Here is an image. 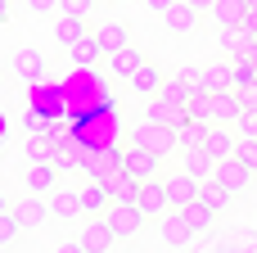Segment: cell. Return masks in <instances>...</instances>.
Here are the masks:
<instances>
[{
    "mask_svg": "<svg viewBox=\"0 0 257 253\" xmlns=\"http://www.w3.org/2000/svg\"><path fill=\"white\" fill-rule=\"evenodd\" d=\"M140 208H145L149 217H163V213L172 208V195H167V181H163V177H149V181L140 186Z\"/></svg>",
    "mask_w": 257,
    "mask_h": 253,
    "instance_id": "18",
    "label": "cell"
},
{
    "mask_svg": "<svg viewBox=\"0 0 257 253\" xmlns=\"http://www.w3.org/2000/svg\"><path fill=\"white\" fill-rule=\"evenodd\" d=\"M50 208H54L59 222H77V217H86V213H81V190H68V186H59V190L50 195Z\"/></svg>",
    "mask_w": 257,
    "mask_h": 253,
    "instance_id": "21",
    "label": "cell"
},
{
    "mask_svg": "<svg viewBox=\"0 0 257 253\" xmlns=\"http://www.w3.org/2000/svg\"><path fill=\"white\" fill-rule=\"evenodd\" d=\"M113 244H117V231H113V222H108L104 213L81 226V249L86 253H104V249H113Z\"/></svg>",
    "mask_w": 257,
    "mask_h": 253,
    "instance_id": "8",
    "label": "cell"
},
{
    "mask_svg": "<svg viewBox=\"0 0 257 253\" xmlns=\"http://www.w3.org/2000/svg\"><path fill=\"white\" fill-rule=\"evenodd\" d=\"M185 213H190V226L199 231V235H212V226H217V208L199 195L194 204H185Z\"/></svg>",
    "mask_w": 257,
    "mask_h": 253,
    "instance_id": "26",
    "label": "cell"
},
{
    "mask_svg": "<svg viewBox=\"0 0 257 253\" xmlns=\"http://www.w3.org/2000/svg\"><path fill=\"white\" fill-rule=\"evenodd\" d=\"M104 217L113 222V231H117V240H131V235H140V231H145V226L154 222V217H149V213H145L140 204H113V208H108Z\"/></svg>",
    "mask_w": 257,
    "mask_h": 253,
    "instance_id": "3",
    "label": "cell"
},
{
    "mask_svg": "<svg viewBox=\"0 0 257 253\" xmlns=\"http://www.w3.org/2000/svg\"><path fill=\"white\" fill-rule=\"evenodd\" d=\"M185 72H190V81H194L199 91H226V86H235L230 54H226L221 63H199V68H185Z\"/></svg>",
    "mask_w": 257,
    "mask_h": 253,
    "instance_id": "6",
    "label": "cell"
},
{
    "mask_svg": "<svg viewBox=\"0 0 257 253\" xmlns=\"http://www.w3.org/2000/svg\"><path fill=\"white\" fill-rule=\"evenodd\" d=\"M5 140H9V122H5V113H0V149H5Z\"/></svg>",
    "mask_w": 257,
    "mask_h": 253,
    "instance_id": "38",
    "label": "cell"
},
{
    "mask_svg": "<svg viewBox=\"0 0 257 253\" xmlns=\"http://www.w3.org/2000/svg\"><path fill=\"white\" fill-rule=\"evenodd\" d=\"M23 186H27V190H36V195L59 190V163H54V158H32V163H27V172H23Z\"/></svg>",
    "mask_w": 257,
    "mask_h": 253,
    "instance_id": "10",
    "label": "cell"
},
{
    "mask_svg": "<svg viewBox=\"0 0 257 253\" xmlns=\"http://www.w3.org/2000/svg\"><path fill=\"white\" fill-rule=\"evenodd\" d=\"M86 23H90V18H81V14H68V9H59V14H54V41H59L63 50H72V45H77V41H81V36L90 32Z\"/></svg>",
    "mask_w": 257,
    "mask_h": 253,
    "instance_id": "13",
    "label": "cell"
},
{
    "mask_svg": "<svg viewBox=\"0 0 257 253\" xmlns=\"http://www.w3.org/2000/svg\"><path fill=\"white\" fill-rule=\"evenodd\" d=\"M27 5V14H59L63 9V0H23Z\"/></svg>",
    "mask_w": 257,
    "mask_h": 253,
    "instance_id": "33",
    "label": "cell"
},
{
    "mask_svg": "<svg viewBox=\"0 0 257 253\" xmlns=\"http://www.w3.org/2000/svg\"><path fill=\"white\" fill-rule=\"evenodd\" d=\"M14 213H18V222H23V231H36V226H45V222L54 217V208H50L36 190H27V195L14 204Z\"/></svg>",
    "mask_w": 257,
    "mask_h": 253,
    "instance_id": "11",
    "label": "cell"
},
{
    "mask_svg": "<svg viewBox=\"0 0 257 253\" xmlns=\"http://www.w3.org/2000/svg\"><path fill=\"white\" fill-rule=\"evenodd\" d=\"M253 235H257V217H253Z\"/></svg>",
    "mask_w": 257,
    "mask_h": 253,
    "instance_id": "42",
    "label": "cell"
},
{
    "mask_svg": "<svg viewBox=\"0 0 257 253\" xmlns=\"http://www.w3.org/2000/svg\"><path fill=\"white\" fill-rule=\"evenodd\" d=\"M140 5H145V9H154V14H167L176 0H140Z\"/></svg>",
    "mask_w": 257,
    "mask_h": 253,
    "instance_id": "35",
    "label": "cell"
},
{
    "mask_svg": "<svg viewBox=\"0 0 257 253\" xmlns=\"http://www.w3.org/2000/svg\"><path fill=\"white\" fill-rule=\"evenodd\" d=\"M104 63H108V72H113L117 81H131V77L140 72V63H145V54H140L136 45H122V50H113V54H104Z\"/></svg>",
    "mask_w": 257,
    "mask_h": 253,
    "instance_id": "17",
    "label": "cell"
},
{
    "mask_svg": "<svg viewBox=\"0 0 257 253\" xmlns=\"http://www.w3.org/2000/svg\"><path fill=\"white\" fill-rule=\"evenodd\" d=\"M59 154V140H50V136H32L27 140V158H54Z\"/></svg>",
    "mask_w": 257,
    "mask_h": 253,
    "instance_id": "30",
    "label": "cell"
},
{
    "mask_svg": "<svg viewBox=\"0 0 257 253\" xmlns=\"http://www.w3.org/2000/svg\"><path fill=\"white\" fill-rule=\"evenodd\" d=\"M18 240H23V222H18V213H14V208H5V213H0V249L18 244Z\"/></svg>",
    "mask_w": 257,
    "mask_h": 253,
    "instance_id": "28",
    "label": "cell"
},
{
    "mask_svg": "<svg viewBox=\"0 0 257 253\" xmlns=\"http://www.w3.org/2000/svg\"><path fill=\"white\" fill-rule=\"evenodd\" d=\"M99 5H108V0H63V9L68 14H81V18H95Z\"/></svg>",
    "mask_w": 257,
    "mask_h": 253,
    "instance_id": "31",
    "label": "cell"
},
{
    "mask_svg": "<svg viewBox=\"0 0 257 253\" xmlns=\"http://www.w3.org/2000/svg\"><path fill=\"white\" fill-rule=\"evenodd\" d=\"M248 18V0H217L212 5V23L217 27H239Z\"/></svg>",
    "mask_w": 257,
    "mask_h": 253,
    "instance_id": "25",
    "label": "cell"
},
{
    "mask_svg": "<svg viewBox=\"0 0 257 253\" xmlns=\"http://www.w3.org/2000/svg\"><path fill=\"white\" fill-rule=\"evenodd\" d=\"M163 181H167V195H172V204H176V208H185V204H194V199L203 195V181H199V177H190L185 167H181V172H172V177H163Z\"/></svg>",
    "mask_w": 257,
    "mask_h": 253,
    "instance_id": "15",
    "label": "cell"
},
{
    "mask_svg": "<svg viewBox=\"0 0 257 253\" xmlns=\"http://www.w3.org/2000/svg\"><path fill=\"white\" fill-rule=\"evenodd\" d=\"M154 226H158V235H163V244H172V249H185L190 240H199V231L190 226V213L185 208H167L163 217H154Z\"/></svg>",
    "mask_w": 257,
    "mask_h": 253,
    "instance_id": "1",
    "label": "cell"
},
{
    "mask_svg": "<svg viewBox=\"0 0 257 253\" xmlns=\"http://www.w3.org/2000/svg\"><path fill=\"white\" fill-rule=\"evenodd\" d=\"M145 118H149V122H167V127H181V122H185V109L172 104L167 95H154V104L145 109Z\"/></svg>",
    "mask_w": 257,
    "mask_h": 253,
    "instance_id": "24",
    "label": "cell"
},
{
    "mask_svg": "<svg viewBox=\"0 0 257 253\" xmlns=\"http://www.w3.org/2000/svg\"><path fill=\"white\" fill-rule=\"evenodd\" d=\"M253 177H257V172L244 163V158H239V154H230V158H221V163H217V181H221V186H226L235 199L253 190Z\"/></svg>",
    "mask_w": 257,
    "mask_h": 253,
    "instance_id": "4",
    "label": "cell"
},
{
    "mask_svg": "<svg viewBox=\"0 0 257 253\" xmlns=\"http://www.w3.org/2000/svg\"><path fill=\"white\" fill-rule=\"evenodd\" d=\"M203 199H208V204H212L217 213H226V208L235 204V195H230V190H226V186H221L217 177H212V181H203Z\"/></svg>",
    "mask_w": 257,
    "mask_h": 253,
    "instance_id": "29",
    "label": "cell"
},
{
    "mask_svg": "<svg viewBox=\"0 0 257 253\" xmlns=\"http://www.w3.org/2000/svg\"><path fill=\"white\" fill-rule=\"evenodd\" d=\"M239 95H244V104H257V77H253V81H244V86H239Z\"/></svg>",
    "mask_w": 257,
    "mask_h": 253,
    "instance_id": "34",
    "label": "cell"
},
{
    "mask_svg": "<svg viewBox=\"0 0 257 253\" xmlns=\"http://www.w3.org/2000/svg\"><path fill=\"white\" fill-rule=\"evenodd\" d=\"M163 18H167V32H172V36H190V32L199 27V18H203V14H199L190 0H176V5H172Z\"/></svg>",
    "mask_w": 257,
    "mask_h": 253,
    "instance_id": "19",
    "label": "cell"
},
{
    "mask_svg": "<svg viewBox=\"0 0 257 253\" xmlns=\"http://www.w3.org/2000/svg\"><path fill=\"white\" fill-rule=\"evenodd\" d=\"M190 5H194L199 14H212V5H217V0H190Z\"/></svg>",
    "mask_w": 257,
    "mask_h": 253,
    "instance_id": "37",
    "label": "cell"
},
{
    "mask_svg": "<svg viewBox=\"0 0 257 253\" xmlns=\"http://www.w3.org/2000/svg\"><path fill=\"white\" fill-rule=\"evenodd\" d=\"M63 95H68V100H72V95H90V100H95V95H104V81H99L95 63H90V68H77V72L63 81Z\"/></svg>",
    "mask_w": 257,
    "mask_h": 253,
    "instance_id": "20",
    "label": "cell"
},
{
    "mask_svg": "<svg viewBox=\"0 0 257 253\" xmlns=\"http://www.w3.org/2000/svg\"><path fill=\"white\" fill-rule=\"evenodd\" d=\"M14 72H18V81H27V86H41L45 81V54L41 50H32V45H23V50H14Z\"/></svg>",
    "mask_w": 257,
    "mask_h": 253,
    "instance_id": "9",
    "label": "cell"
},
{
    "mask_svg": "<svg viewBox=\"0 0 257 253\" xmlns=\"http://www.w3.org/2000/svg\"><path fill=\"white\" fill-rule=\"evenodd\" d=\"M108 5H131V0H108Z\"/></svg>",
    "mask_w": 257,
    "mask_h": 253,
    "instance_id": "41",
    "label": "cell"
},
{
    "mask_svg": "<svg viewBox=\"0 0 257 253\" xmlns=\"http://www.w3.org/2000/svg\"><path fill=\"white\" fill-rule=\"evenodd\" d=\"M68 59H72V68H90L95 59H104V45H99V32H86L72 50H68Z\"/></svg>",
    "mask_w": 257,
    "mask_h": 253,
    "instance_id": "22",
    "label": "cell"
},
{
    "mask_svg": "<svg viewBox=\"0 0 257 253\" xmlns=\"http://www.w3.org/2000/svg\"><path fill=\"white\" fill-rule=\"evenodd\" d=\"M131 91H136V95H149V100H154V95L163 91V68L145 59V63H140V72L131 77Z\"/></svg>",
    "mask_w": 257,
    "mask_h": 253,
    "instance_id": "23",
    "label": "cell"
},
{
    "mask_svg": "<svg viewBox=\"0 0 257 253\" xmlns=\"http://www.w3.org/2000/svg\"><path fill=\"white\" fill-rule=\"evenodd\" d=\"M181 167H185L190 177H199V181H212V177H217V158H212L203 145H181Z\"/></svg>",
    "mask_w": 257,
    "mask_h": 253,
    "instance_id": "14",
    "label": "cell"
},
{
    "mask_svg": "<svg viewBox=\"0 0 257 253\" xmlns=\"http://www.w3.org/2000/svg\"><path fill=\"white\" fill-rule=\"evenodd\" d=\"M0 81H5V77H0Z\"/></svg>",
    "mask_w": 257,
    "mask_h": 253,
    "instance_id": "44",
    "label": "cell"
},
{
    "mask_svg": "<svg viewBox=\"0 0 257 253\" xmlns=\"http://www.w3.org/2000/svg\"><path fill=\"white\" fill-rule=\"evenodd\" d=\"M14 18V0H0V23H9Z\"/></svg>",
    "mask_w": 257,
    "mask_h": 253,
    "instance_id": "36",
    "label": "cell"
},
{
    "mask_svg": "<svg viewBox=\"0 0 257 253\" xmlns=\"http://www.w3.org/2000/svg\"><path fill=\"white\" fill-rule=\"evenodd\" d=\"M122 167H126V172H136L140 181H149V177H163V154H158V149H149V145H140V140H131V145H126V158H122Z\"/></svg>",
    "mask_w": 257,
    "mask_h": 253,
    "instance_id": "5",
    "label": "cell"
},
{
    "mask_svg": "<svg viewBox=\"0 0 257 253\" xmlns=\"http://www.w3.org/2000/svg\"><path fill=\"white\" fill-rule=\"evenodd\" d=\"M99 45H104V54L131 45V27H126V23H104V27H99Z\"/></svg>",
    "mask_w": 257,
    "mask_h": 253,
    "instance_id": "27",
    "label": "cell"
},
{
    "mask_svg": "<svg viewBox=\"0 0 257 253\" xmlns=\"http://www.w3.org/2000/svg\"><path fill=\"white\" fill-rule=\"evenodd\" d=\"M5 208H14V204H9V195H5V190H0V213H5Z\"/></svg>",
    "mask_w": 257,
    "mask_h": 253,
    "instance_id": "39",
    "label": "cell"
},
{
    "mask_svg": "<svg viewBox=\"0 0 257 253\" xmlns=\"http://www.w3.org/2000/svg\"><path fill=\"white\" fill-rule=\"evenodd\" d=\"M217 45H221V54H230V59H235V54H253L257 50V32H248L244 23H239V27H221V32H217Z\"/></svg>",
    "mask_w": 257,
    "mask_h": 253,
    "instance_id": "16",
    "label": "cell"
},
{
    "mask_svg": "<svg viewBox=\"0 0 257 253\" xmlns=\"http://www.w3.org/2000/svg\"><path fill=\"white\" fill-rule=\"evenodd\" d=\"M131 140H140V145L158 149L163 158L181 149V131H176V127H167V122H149V118H145L140 127H131Z\"/></svg>",
    "mask_w": 257,
    "mask_h": 253,
    "instance_id": "2",
    "label": "cell"
},
{
    "mask_svg": "<svg viewBox=\"0 0 257 253\" xmlns=\"http://www.w3.org/2000/svg\"><path fill=\"white\" fill-rule=\"evenodd\" d=\"M253 59H257V50H253Z\"/></svg>",
    "mask_w": 257,
    "mask_h": 253,
    "instance_id": "43",
    "label": "cell"
},
{
    "mask_svg": "<svg viewBox=\"0 0 257 253\" xmlns=\"http://www.w3.org/2000/svg\"><path fill=\"white\" fill-rule=\"evenodd\" d=\"M239 136H257V104H244V113H239Z\"/></svg>",
    "mask_w": 257,
    "mask_h": 253,
    "instance_id": "32",
    "label": "cell"
},
{
    "mask_svg": "<svg viewBox=\"0 0 257 253\" xmlns=\"http://www.w3.org/2000/svg\"><path fill=\"white\" fill-rule=\"evenodd\" d=\"M108 208H113V186H108L104 177H90L86 190H81V213H86V217H99V213H108Z\"/></svg>",
    "mask_w": 257,
    "mask_h": 253,
    "instance_id": "12",
    "label": "cell"
},
{
    "mask_svg": "<svg viewBox=\"0 0 257 253\" xmlns=\"http://www.w3.org/2000/svg\"><path fill=\"white\" fill-rule=\"evenodd\" d=\"M248 14H257V0H248Z\"/></svg>",
    "mask_w": 257,
    "mask_h": 253,
    "instance_id": "40",
    "label": "cell"
},
{
    "mask_svg": "<svg viewBox=\"0 0 257 253\" xmlns=\"http://www.w3.org/2000/svg\"><path fill=\"white\" fill-rule=\"evenodd\" d=\"M239 113H244V95H239V86L208 91V118H212V122H239Z\"/></svg>",
    "mask_w": 257,
    "mask_h": 253,
    "instance_id": "7",
    "label": "cell"
}]
</instances>
